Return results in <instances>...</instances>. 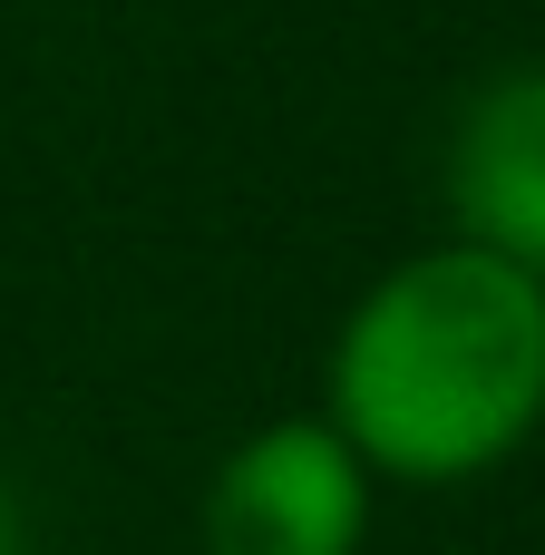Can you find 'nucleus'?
I'll return each mask as SVG.
<instances>
[{
    "mask_svg": "<svg viewBox=\"0 0 545 555\" xmlns=\"http://www.w3.org/2000/svg\"><path fill=\"white\" fill-rule=\"evenodd\" d=\"M545 420V283L507 254L439 244L361 293L332 351V429L361 468L449 488Z\"/></svg>",
    "mask_w": 545,
    "mask_h": 555,
    "instance_id": "f257e3e1",
    "label": "nucleus"
},
{
    "mask_svg": "<svg viewBox=\"0 0 545 555\" xmlns=\"http://www.w3.org/2000/svg\"><path fill=\"white\" fill-rule=\"evenodd\" d=\"M371 468L332 420L254 429L205 488V555H361Z\"/></svg>",
    "mask_w": 545,
    "mask_h": 555,
    "instance_id": "f03ea898",
    "label": "nucleus"
},
{
    "mask_svg": "<svg viewBox=\"0 0 545 555\" xmlns=\"http://www.w3.org/2000/svg\"><path fill=\"white\" fill-rule=\"evenodd\" d=\"M449 205L468 224L458 244L507 254L545 283V68H507L478 88L449 146Z\"/></svg>",
    "mask_w": 545,
    "mask_h": 555,
    "instance_id": "7ed1b4c3",
    "label": "nucleus"
},
{
    "mask_svg": "<svg viewBox=\"0 0 545 555\" xmlns=\"http://www.w3.org/2000/svg\"><path fill=\"white\" fill-rule=\"evenodd\" d=\"M0 555H29V546H20V507H10V488H0Z\"/></svg>",
    "mask_w": 545,
    "mask_h": 555,
    "instance_id": "20e7f679",
    "label": "nucleus"
}]
</instances>
